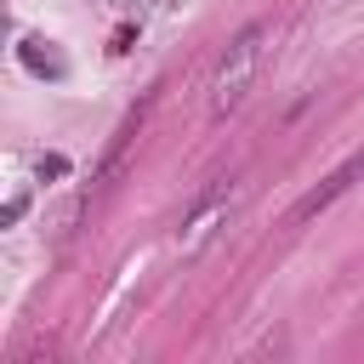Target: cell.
<instances>
[{"label":"cell","mask_w":364,"mask_h":364,"mask_svg":"<svg viewBox=\"0 0 364 364\" xmlns=\"http://www.w3.org/2000/svg\"><path fill=\"white\" fill-rule=\"evenodd\" d=\"M262 51H267V23H250V28H239L228 40V51H222V63L210 74V114H233L245 102L250 80L262 68Z\"/></svg>","instance_id":"cell-1"},{"label":"cell","mask_w":364,"mask_h":364,"mask_svg":"<svg viewBox=\"0 0 364 364\" xmlns=\"http://www.w3.org/2000/svg\"><path fill=\"white\" fill-rule=\"evenodd\" d=\"M358 176H364V154H353V159H347V165H336V171H330L318 188H307V193L296 199L290 222H296V228H301V222H313V216H318V210H330V205H336V199H341V193H347Z\"/></svg>","instance_id":"cell-2"},{"label":"cell","mask_w":364,"mask_h":364,"mask_svg":"<svg viewBox=\"0 0 364 364\" xmlns=\"http://www.w3.org/2000/svg\"><path fill=\"white\" fill-rule=\"evenodd\" d=\"M222 216H228V193L216 188V193H205V199H199V210H193V216L182 222V233H176L182 256H193V250H199V245H205V239L216 233V222H222Z\"/></svg>","instance_id":"cell-3"},{"label":"cell","mask_w":364,"mask_h":364,"mask_svg":"<svg viewBox=\"0 0 364 364\" xmlns=\"http://www.w3.org/2000/svg\"><path fill=\"white\" fill-rule=\"evenodd\" d=\"M40 46H46V40H23V63H28L34 74H51V80H57V74H63V57H57V51H40Z\"/></svg>","instance_id":"cell-4"},{"label":"cell","mask_w":364,"mask_h":364,"mask_svg":"<svg viewBox=\"0 0 364 364\" xmlns=\"http://www.w3.org/2000/svg\"><path fill=\"white\" fill-rule=\"evenodd\" d=\"M63 171H68L63 154H46V159H40V176H63Z\"/></svg>","instance_id":"cell-5"}]
</instances>
